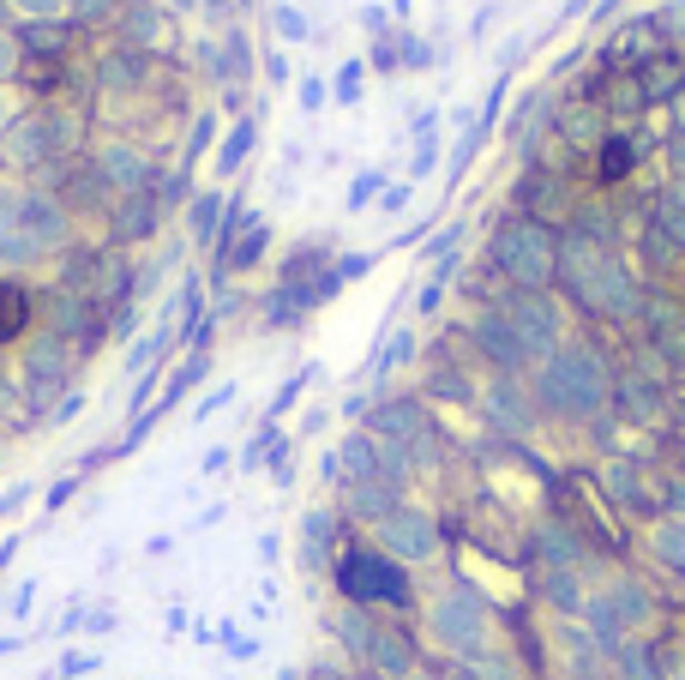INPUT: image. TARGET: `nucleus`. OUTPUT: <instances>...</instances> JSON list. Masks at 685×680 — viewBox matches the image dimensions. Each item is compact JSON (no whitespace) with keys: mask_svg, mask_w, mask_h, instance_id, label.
<instances>
[{"mask_svg":"<svg viewBox=\"0 0 685 680\" xmlns=\"http://www.w3.org/2000/svg\"><path fill=\"white\" fill-rule=\"evenodd\" d=\"M337 584H343V597H355V602H404L409 597L404 572L379 554H349L337 566Z\"/></svg>","mask_w":685,"mask_h":680,"instance_id":"f257e3e1","label":"nucleus"},{"mask_svg":"<svg viewBox=\"0 0 685 680\" xmlns=\"http://www.w3.org/2000/svg\"><path fill=\"white\" fill-rule=\"evenodd\" d=\"M632 169H637V145L625 139V132H607L602 151H595V175H602V181H625Z\"/></svg>","mask_w":685,"mask_h":680,"instance_id":"f03ea898","label":"nucleus"},{"mask_svg":"<svg viewBox=\"0 0 685 680\" xmlns=\"http://www.w3.org/2000/svg\"><path fill=\"white\" fill-rule=\"evenodd\" d=\"M252 145H259V115H241V121L229 127V139H222V151H217V169L235 175L252 157Z\"/></svg>","mask_w":685,"mask_h":680,"instance_id":"7ed1b4c3","label":"nucleus"},{"mask_svg":"<svg viewBox=\"0 0 685 680\" xmlns=\"http://www.w3.org/2000/svg\"><path fill=\"white\" fill-rule=\"evenodd\" d=\"M24 325H31V289H24V284H0V344H12Z\"/></svg>","mask_w":685,"mask_h":680,"instance_id":"20e7f679","label":"nucleus"},{"mask_svg":"<svg viewBox=\"0 0 685 680\" xmlns=\"http://www.w3.org/2000/svg\"><path fill=\"white\" fill-rule=\"evenodd\" d=\"M494 132H499V121H482V115H475V121L464 127V139H457V151H451V181H464L469 162H475V151H482V145L494 139Z\"/></svg>","mask_w":685,"mask_h":680,"instance_id":"39448f33","label":"nucleus"},{"mask_svg":"<svg viewBox=\"0 0 685 680\" xmlns=\"http://www.w3.org/2000/svg\"><path fill=\"white\" fill-rule=\"evenodd\" d=\"M271 31H277V42H307L312 24H307V12L295 7V0H277V7H271Z\"/></svg>","mask_w":685,"mask_h":680,"instance_id":"423d86ee","label":"nucleus"},{"mask_svg":"<svg viewBox=\"0 0 685 680\" xmlns=\"http://www.w3.org/2000/svg\"><path fill=\"white\" fill-rule=\"evenodd\" d=\"M397 67H404V72H434L439 67V55H434V42H427V37H397Z\"/></svg>","mask_w":685,"mask_h":680,"instance_id":"0eeeda50","label":"nucleus"},{"mask_svg":"<svg viewBox=\"0 0 685 680\" xmlns=\"http://www.w3.org/2000/svg\"><path fill=\"white\" fill-rule=\"evenodd\" d=\"M361 79H367V61H361V55L337 67V79H331V97L343 102V109H355V102H361Z\"/></svg>","mask_w":685,"mask_h":680,"instance_id":"6e6552de","label":"nucleus"},{"mask_svg":"<svg viewBox=\"0 0 685 680\" xmlns=\"http://www.w3.org/2000/svg\"><path fill=\"white\" fill-rule=\"evenodd\" d=\"M385 194V169H367V175H355V187H349V199H343V211H367Z\"/></svg>","mask_w":685,"mask_h":680,"instance_id":"1a4fd4ad","label":"nucleus"},{"mask_svg":"<svg viewBox=\"0 0 685 680\" xmlns=\"http://www.w3.org/2000/svg\"><path fill=\"white\" fill-rule=\"evenodd\" d=\"M217 211H222V199L217 194H199V205H192V235H211L217 229Z\"/></svg>","mask_w":685,"mask_h":680,"instance_id":"9d476101","label":"nucleus"},{"mask_svg":"<svg viewBox=\"0 0 685 680\" xmlns=\"http://www.w3.org/2000/svg\"><path fill=\"white\" fill-rule=\"evenodd\" d=\"M211 139H217V115H199V127H192V139H187V157L199 162L205 151H211Z\"/></svg>","mask_w":685,"mask_h":680,"instance_id":"9b49d317","label":"nucleus"},{"mask_svg":"<svg viewBox=\"0 0 685 680\" xmlns=\"http://www.w3.org/2000/svg\"><path fill=\"white\" fill-rule=\"evenodd\" d=\"M361 24L374 31V42H385V31H391V7H379V0H367L361 7Z\"/></svg>","mask_w":685,"mask_h":680,"instance_id":"f8f14e48","label":"nucleus"},{"mask_svg":"<svg viewBox=\"0 0 685 680\" xmlns=\"http://www.w3.org/2000/svg\"><path fill=\"white\" fill-rule=\"evenodd\" d=\"M367 72H397V42H391V37L367 49Z\"/></svg>","mask_w":685,"mask_h":680,"instance_id":"ddd939ff","label":"nucleus"},{"mask_svg":"<svg viewBox=\"0 0 685 680\" xmlns=\"http://www.w3.org/2000/svg\"><path fill=\"white\" fill-rule=\"evenodd\" d=\"M325 102H331V85H325V79H301V109L319 115Z\"/></svg>","mask_w":685,"mask_h":680,"instance_id":"4468645a","label":"nucleus"},{"mask_svg":"<svg viewBox=\"0 0 685 680\" xmlns=\"http://www.w3.org/2000/svg\"><path fill=\"white\" fill-rule=\"evenodd\" d=\"M494 19H499V7H494V0H482V7H475V19H469V42H487Z\"/></svg>","mask_w":685,"mask_h":680,"instance_id":"2eb2a0df","label":"nucleus"},{"mask_svg":"<svg viewBox=\"0 0 685 680\" xmlns=\"http://www.w3.org/2000/svg\"><path fill=\"white\" fill-rule=\"evenodd\" d=\"M415 175H434L439 169V139H415V162H409Z\"/></svg>","mask_w":685,"mask_h":680,"instance_id":"dca6fc26","label":"nucleus"},{"mask_svg":"<svg viewBox=\"0 0 685 680\" xmlns=\"http://www.w3.org/2000/svg\"><path fill=\"white\" fill-rule=\"evenodd\" d=\"M265 79H271V85H289L295 79V67H289V55H282V49L265 55Z\"/></svg>","mask_w":685,"mask_h":680,"instance_id":"f3484780","label":"nucleus"},{"mask_svg":"<svg viewBox=\"0 0 685 680\" xmlns=\"http://www.w3.org/2000/svg\"><path fill=\"white\" fill-rule=\"evenodd\" d=\"M409 199H415V187H385V194H379V211H385V217H397Z\"/></svg>","mask_w":685,"mask_h":680,"instance_id":"a211bd4d","label":"nucleus"},{"mask_svg":"<svg viewBox=\"0 0 685 680\" xmlns=\"http://www.w3.org/2000/svg\"><path fill=\"white\" fill-rule=\"evenodd\" d=\"M434 127H439V109H415V121H409L415 139H434Z\"/></svg>","mask_w":685,"mask_h":680,"instance_id":"6ab92c4d","label":"nucleus"},{"mask_svg":"<svg viewBox=\"0 0 685 680\" xmlns=\"http://www.w3.org/2000/svg\"><path fill=\"white\" fill-rule=\"evenodd\" d=\"M252 254H265V229L252 235V242H247V247H241V254H235V259H241V265H252Z\"/></svg>","mask_w":685,"mask_h":680,"instance_id":"aec40b11","label":"nucleus"},{"mask_svg":"<svg viewBox=\"0 0 685 680\" xmlns=\"http://www.w3.org/2000/svg\"><path fill=\"white\" fill-rule=\"evenodd\" d=\"M391 12H397V19H409V12H415V0H391Z\"/></svg>","mask_w":685,"mask_h":680,"instance_id":"412c9836","label":"nucleus"}]
</instances>
